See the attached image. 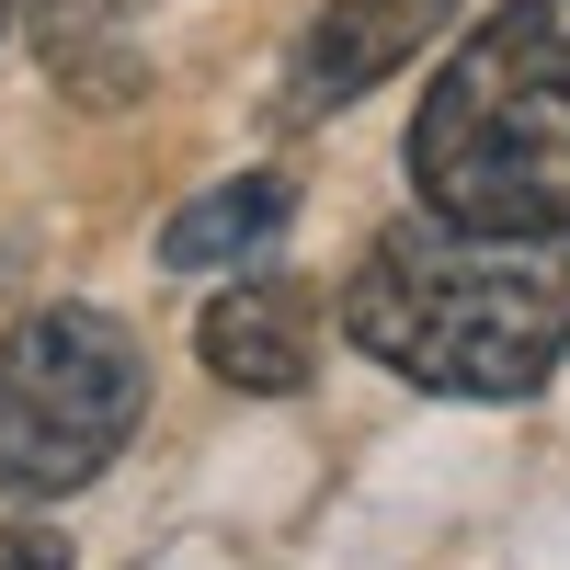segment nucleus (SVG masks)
Segmentation results:
<instances>
[{"instance_id":"obj_1","label":"nucleus","mask_w":570,"mask_h":570,"mask_svg":"<svg viewBox=\"0 0 570 570\" xmlns=\"http://www.w3.org/2000/svg\"><path fill=\"white\" fill-rule=\"evenodd\" d=\"M354 354L434 400H537L570 354V240H502V228L411 217L343 285Z\"/></svg>"},{"instance_id":"obj_2","label":"nucleus","mask_w":570,"mask_h":570,"mask_svg":"<svg viewBox=\"0 0 570 570\" xmlns=\"http://www.w3.org/2000/svg\"><path fill=\"white\" fill-rule=\"evenodd\" d=\"M411 195L445 228L570 240V0H502L468 23L411 115Z\"/></svg>"},{"instance_id":"obj_3","label":"nucleus","mask_w":570,"mask_h":570,"mask_svg":"<svg viewBox=\"0 0 570 570\" xmlns=\"http://www.w3.org/2000/svg\"><path fill=\"white\" fill-rule=\"evenodd\" d=\"M149 411V365L104 308H35L0 343V491L69 502L115 468V445Z\"/></svg>"},{"instance_id":"obj_4","label":"nucleus","mask_w":570,"mask_h":570,"mask_svg":"<svg viewBox=\"0 0 570 570\" xmlns=\"http://www.w3.org/2000/svg\"><path fill=\"white\" fill-rule=\"evenodd\" d=\"M195 354H206V376H228V389L285 400V389H308V365H320V297L285 285V274H240L228 297H206Z\"/></svg>"},{"instance_id":"obj_5","label":"nucleus","mask_w":570,"mask_h":570,"mask_svg":"<svg viewBox=\"0 0 570 570\" xmlns=\"http://www.w3.org/2000/svg\"><path fill=\"white\" fill-rule=\"evenodd\" d=\"M445 23H456V0H331V12L308 23V46H297V80H285V104H297V115L354 104V91H376L389 69H411Z\"/></svg>"},{"instance_id":"obj_6","label":"nucleus","mask_w":570,"mask_h":570,"mask_svg":"<svg viewBox=\"0 0 570 570\" xmlns=\"http://www.w3.org/2000/svg\"><path fill=\"white\" fill-rule=\"evenodd\" d=\"M285 171H240V183H217V195H195L171 228H160V263L171 274H217V263H252L274 228H285Z\"/></svg>"},{"instance_id":"obj_7","label":"nucleus","mask_w":570,"mask_h":570,"mask_svg":"<svg viewBox=\"0 0 570 570\" xmlns=\"http://www.w3.org/2000/svg\"><path fill=\"white\" fill-rule=\"evenodd\" d=\"M35 46H46V69H58L91 115H115V104L149 91V69H137V46H126V23L104 0H35Z\"/></svg>"},{"instance_id":"obj_8","label":"nucleus","mask_w":570,"mask_h":570,"mask_svg":"<svg viewBox=\"0 0 570 570\" xmlns=\"http://www.w3.org/2000/svg\"><path fill=\"white\" fill-rule=\"evenodd\" d=\"M0 570H69V537L58 525H0Z\"/></svg>"},{"instance_id":"obj_9","label":"nucleus","mask_w":570,"mask_h":570,"mask_svg":"<svg viewBox=\"0 0 570 570\" xmlns=\"http://www.w3.org/2000/svg\"><path fill=\"white\" fill-rule=\"evenodd\" d=\"M0 23H12V0H0Z\"/></svg>"}]
</instances>
